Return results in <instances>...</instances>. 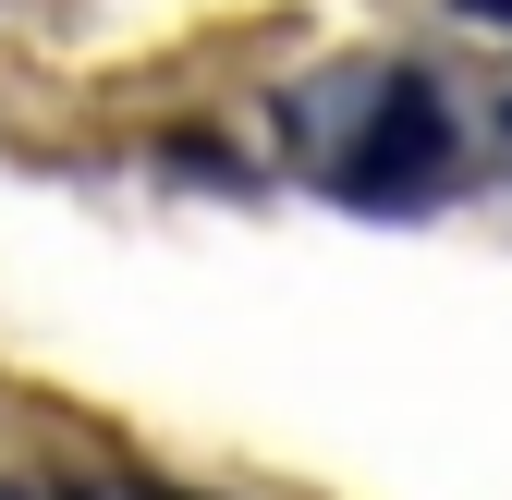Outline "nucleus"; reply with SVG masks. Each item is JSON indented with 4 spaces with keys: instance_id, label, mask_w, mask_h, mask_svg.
Listing matches in <instances>:
<instances>
[{
    "instance_id": "nucleus-1",
    "label": "nucleus",
    "mask_w": 512,
    "mask_h": 500,
    "mask_svg": "<svg viewBox=\"0 0 512 500\" xmlns=\"http://www.w3.org/2000/svg\"><path fill=\"white\" fill-rule=\"evenodd\" d=\"M366 110H354V147L330 159V183L354 208H415L439 171H452V110H439L415 74H366L354 86Z\"/></svg>"
}]
</instances>
